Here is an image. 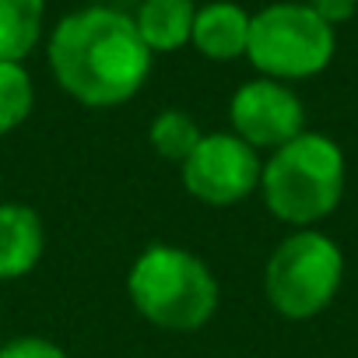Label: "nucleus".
Instances as JSON below:
<instances>
[{
	"instance_id": "nucleus-15",
	"label": "nucleus",
	"mask_w": 358,
	"mask_h": 358,
	"mask_svg": "<svg viewBox=\"0 0 358 358\" xmlns=\"http://www.w3.org/2000/svg\"><path fill=\"white\" fill-rule=\"evenodd\" d=\"M306 4L327 22V25H344V22H351L355 18V11H358V0H306Z\"/></svg>"
},
{
	"instance_id": "nucleus-8",
	"label": "nucleus",
	"mask_w": 358,
	"mask_h": 358,
	"mask_svg": "<svg viewBox=\"0 0 358 358\" xmlns=\"http://www.w3.org/2000/svg\"><path fill=\"white\" fill-rule=\"evenodd\" d=\"M250 11L236 0H208L197 4V18H194V32H190V46L215 64H232L239 57H246V43H250Z\"/></svg>"
},
{
	"instance_id": "nucleus-7",
	"label": "nucleus",
	"mask_w": 358,
	"mask_h": 358,
	"mask_svg": "<svg viewBox=\"0 0 358 358\" xmlns=\"http://www.w3.org/2000/svg\"><path fill=\"white\" fill-rule=\"evenodd\" d=\"M232 134L257 151H278L306 130V106L292 85L274 78H253L236 88L229 102Z\"/></svg>"
},
{
	"instance_id": "nucleus-9",
	"label": "nucleus",
	"mask_w": 358,
	"mask_h": 358,
	"mask_svg": "<svg viewBox=\"0 0 358 358\" xmlns=\"http://www.w3.org/2000/svg\"><path fill=\"white\" fill-rule=\"evenodd\" d=\"M46 250V229L36 208L8 201L0 204V285L36 271Z\"/></svg>"
},
{
	"instance_id": "nucleus-12",
	"label": "nucleus",
	"mask_w": 358,
	"mask_h": 358,
	"mask_svg": "<svg viewBox=\"0 0 358 358\" xmlns=\"http://www.w3.org/2000/svg\"><path fill=\"white\" fill-rule=\"evenodd\" d=\"M201 137H204V130L187 109H162L148 127V141H151L155 155L165 162H176V165H183L190 158V151L201 144Z\"/></svg>"
},
{
	"instance_id": "nucleus-6",
	"label": "nucleus",
	"mask_w": 358,
	"mask_h": 358,
	"mask_svg": "<svg viewBox=\"0 0 358 358\" xmlns=\"http://www.w3.org/2000/svg\"><path fill=\"white\" fill-rule=\"evenodd\" d=\"M264 158L257 148H250L232 130L204 134L201 144L190 151V158L179 165L183 190L211 208H232L243 204L260 190Z\"/></svg>"
},
{
	"instance_id": "nucleus-3",
	"label": "nucleus",
	"mask_w": 358,
	"mask_h": 358,
	"mask_svg": "<svg viewBox=\"0 0 358 358\" xmlns=\"http://www.w3.org/2000/svg\"><path fill=\"white\" fill-rule=\"evenodd\" d=\"M127 295L148 323L172 334H190L218 313L222 288L197 253L187 246L155 243L130 264Z\"/></svg>"
},
{
	"instance_id": "nucleus-1",
	"label": "nucleus",
	"mask_w": 358,
	"mask_h": 358,
	"mask_svg": "<svg viewBox=\"0 0 358 358\" xmlns=\"http://www.w3.org/2000/svg\"><path fill=\"white\" fill-rule=\"evenodd\" d=\"M46 60L57 85L88 109L130 102L151 78V50L144 46L134 15L92 4L64 15L50 39Z\"/></svg>"
},
{
	"instance_id": "nucleus-13",
	"label": "nucleus",
	"mask_w": 358,
	"mask_h": 358,
	"mask_svg": "<svg viewBox=\"0 0 358 358\" xmlns=\"http://www.w3.org/2000/svg\"><path fill=\"white\" fill-rule=\"evenodd\" d=\"M36 109V85L25 64L0 60V137L18 130Z\"/></svg>"
},
{
	"instance_id": "nucleus-2",
	"label": "nucleus",
	"mask_w": 358,
	"mask_h": 358,
	"mask_svg": "<svg viewBox=\"0 0 358 358\" xmlns=\"http://www.w3.org/2000/svg\"><path fill=\"white\" fill-rule=\"evenodd\" d=\"M344 183L348 162L341 144L320 130H302L264 162L260 197L278 222L292 229H316L341 208Z\"/></svg>"
},
{
	"instance_id": "nucleus-11",
	"label": "nucleus",
	"mask_w": 358,
	"mask_h": 358,
	"mask_svg": "<svg viewBox=\"0 0 358 358\" xmlns=\"http://www.w3.org/2000/svg\"><path fill=\"white\" fill-rule=\"evenodd\" d=\"M46 29V0H0V60L25 64Z\"/></svg>"
},
{
	"instance_id": "nucleus-14",
	"label": "nucleus",
	"mask_w": 358,
	"mask_h": 358,
	"mask_svg": "<svg viewBox=\"0 0 358 358\" xmlns=\"http://www.w3.org/2000/svg\"><path fill=\"white\" fill-rule=\"evenodd\" d=\"M0 358H67V351L43 334H18L0 344Z\"/></svg>"
},
{
	"instance_id": "nucleus-10",
	"label": "nucleus",
	"mask_w": 358,
	"mask_h": 358,
	"mask_svg": "<svg viewBox=\"0 0 358 358\" xmlns=\"http://www.w3.org/2000/svg\"><path fill=\"white\" fill-rule=\"evenodd\" d=\"M194 18H197V0H141V8L134 11V25L151 57L190 46Z\"/></svg>"
},
{
	"instance_id": "nucleus-4",
	"label": "nucleus",
	"mask_w": 358,
	"mask_h": 358,
	"mask_svg": "<svg viewBox=\"0 0 358 358\" xmlns=\"http://www.w3.org/2000/svg\"><path fill=\"white\" fill-rule=\"evenodd\" d=\"M337 53V29L327 25L306 0H278L250 18L246 60L260 78L309 81L330 67Z\"/></svg>"
},
{
	"instance_id": "nucleus-5",
	"label": "nucleus",
	"mask_w": 358,
	"mask_h": 358,
	"mask_svg": "<svg viewBox=\"0 0 358 358\" xmlns=\"http://www.w3.org/2000/svg\"><path fill=\"white\" fill-rule=\"evenodd\" d=\"M344 285V253L320 229L285 236L264 267V295L285 320H313L327 313Z\"/></svg>"
}]
</instances>
